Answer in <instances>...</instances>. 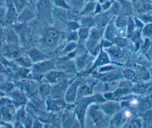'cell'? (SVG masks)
Wrapping results in <instances>:
<instances>
[{"label":"cell","instance_id":"obj_1","mask_svg":"<svg viewBox=\"0 0 152 128\" xmlns=\"http://www.w3.org/2000/svg\"><path fill=\"white\" fill-rule=\"evenodd\" d=\"M54 68V63L51 61H43L34 66L33 70L37 74H42Z\"/></svg>","mask_w":152,"mask_h":128},{"label":"cell","instance_id":"obj_2","mask_svg":"<svg viewBox=\"0 0 152 128\" xmlns=\"http://www.w3.org/2000/svg\"><path fill=\"white\" fill-rule=\"evenodd\" d=\"M39 13L46 18L50 16V1L49 0H39L37 4Z\"/></svg>","mask_w":152,"mask_h":128},{"label":"cell","instance_id":"obj_3","mask_svg":"<svg viewBox=\"0 0 152 128\" xmlns=\"http://www.w3.org/2000/svg\"><path fill=\"white\" fill-rule=\"evenodd\" d=\"M9 10L6 13L5 19L4 21V23L7 25L12 24L15 21L16 18V10L14 6H9Z\"/></svg>","mask_w":152,"mask_h":128},{"label":"cell","instance_id":"obj_4","mask_svg":"<svg viewBox=\"0 0 152 128\" xmlns=\"http://www.w3.org/2000/svg\"><path fill=\"white\" fill-rule=\"evenodd\" d=\"M29 56L31 59L34 62H39L41 60H44L47 58V56L38 50L36 49H32L29 51Z\"/></svg>","mask_w":152,"mask_h":128},{"label":"cell","instance_id":"obj_5","mask_svg":"<svg viewBox=\"0 0 152 128\" xmlns=\"http://www.w3.org/2000/svg\"><path fill=\"white\" fill-rule=\"evenodd\" d=\"M34 16V13L31 9H25L20 13V16L18 18V20L20 22H25L31 19Z\"/></svg>","mask_w":152,"mask_h":128},{"label":"cell","instance_id":"obj_6","mask_svg":"<svg viewBox=\"0 0 152 128\" xmlns=\"http://www.w3.org/2000/svg\"><path fill=\"white\" fill-rule=\"evenodd\" d=\"M66 84L64 82H62L54 87L52 89V96L54 98L60 97L66 88Z\"/></svg>","mask_w":152,"mask_h":128},{"label":"cell","instance_id":"obj_7","mask_svg":"<svg viewBox=\"0 0 152 128\" xmlns=\"http://www.w3.org/2000/svg\"><path fill=\"white\" fill-rule=\"evenodd\" d=\"M63 76V74L62 73H60L57 72H50L47 75L46 78L49 82L52 83H55L59 81Z\"/></svg>","mask_w":152,"mask_h":128},{"label":"cell","instance_id":"obj_8","mask_svg":"<svg viewBox=\"0 0 152 128\" xmlns=\"http://www.w3.org/2000/svg\"><path fill=\"white\" fill-rule=\"evenodd\" d=\"M7 54L12 57H18L20 54V50L15 45H11L9 46L6 49Z\"/></svg>","mask_w":152,"mask_h":128},{"label":"cell","instance_id":"obj_9","mask_svg":"<svg viewBox=\"0 0 152 128\" xmlns=\"http://www.w3.org/2000/svg\"><path fill=\"white\" fill-rule=\"evenodd\" d=\"M13 6L18 12H21L26 5V0H13Z\"/></svg>","mask_w":152,"mask_h":128},{"label":"cell","instance_id":"obj_10","mask_svg":"<svg viewBox=\"0 0 152 128\" xmlns=\"http://www.w3.org/2000/svg\"><path fill=\"white\" fill-rule=\"evenodd\" d=\"M12 98L14 101L18 104H23L25 102L24 96L19 91H15L12 93Z\"/></svg>","mask_w":152,"mask_h":128},{"label":"cell","instance_id":"obj_11","mask_svg":"<svg viewBox=\"0 0 152 128\" xmlns=\"http://www.w3.org/2000/svg\"><path fill=\"white\" fill-rule=\"evenodd\" d=\"M48 104V108L52 110H58L61 109V108L63 105V103L60 102V101H50Z\"/></svg>","mask_w":152,"mask_h":128},{"label":"cell","instance_id":"obj_12","mask_svg":"<svg viewBox=\"0 0 152 128\" xmlns=\"http://www.w3.org/2000/svg\"><path fill=\"white\" fill-rule=\"evenodd\" d=\"M75 92H76V86H72L70 89L69 90L67 95H66V100L67 101H72L75 96Z\"/></svg>","mask_w":152,"mask_h":128},{"label":"cell","instance_id":"obj_13","mask_svg":"<svg viewBox=\"0 0 152 128\" xmlns=\"http://www.w3.org/2000/svg\"><path fill=\"white\" fill-rule=\"evenodd\" d=\"M50 93V88L48 85L44 84L40 86L39 88V93L42 96H46Z\"/></svg>","mask_w":152,"mask_h":128},{"label":"cell","instance_id":"obj_14","mask_svg":"<svg viewBox=\"0 0 152 128\" xmlns=\"http://www.w3.org/2000/svg\"><path fill=\"white\" fill-rule=\"evenodd\" d=\"M144 124L145 127H152V113L148 112L144 116Z\"/></svg>","mask_w":152,"mask_h":128},{"label":"cell","instance_id":"obj_15","mask_svg":"<svg viewBox=\"0 0 152 128\" xmlns=\"http://www.w3.org/2000/svg\"><path fill=\"white\" fill-rule=\"evenodd\" d=\"M13 88V85L10 83H3L0 84V90L3 92H9Z\"/></svg>","mask_w":152,"mask_h":128},{"label":"cell","instance_id":"obj_16","mask_svg":"<svg viewBox=\"0 0 152 128\" xmlns=\"http://www.w3.org/2000/svg\"><path fill=\"white\" fill-rule=\"evenodd\" d=\"M43 41H44V42L46 44H47L48 46H54L55 44V43H56L55 39L52 38V37H50V36H48V35H45L44 37Z\"/></svg>","mask_w":152,"mask_h":128},{"label":"cell","instance_id":"obj_17","mask_svg":"<svg viewBox=\"0 0 152 128\" xmlns=\"http://www.w3.org/2000/svg\"><path fill=\"white\" fill-rule=\"evenodd\" d=\"M2 115L4 119L9 120L12 118V114H10V112L9 110L7 108H3L1 110Z\"/></svg>","mask_w":152,"mask_h":128},{"label":"cell","instance_id":"obj_18","mask_svg":"<svg viewBox=\"0 0 152 128\" xmlns=\"http://www.w3.org/2000/svg\"><path fill=\"white\" fill-rule=\"evenodd\" d=\"M46 33H47V35H48V36H50V37H52L54 39L57 38L58 37V32L54 29H48Z\"/></svg>","mask_w":152,"mask_h":128},{"label":"cell","instance_id":"obj_19","mask_svg":"<svg viewBox=\"0 0 152 128\" xmlns=\"http://www.w3.org/2000/svg\"><path fill=\"white\" fill-rule=\"evenodd\" d=\"M7 39L12 43H16L18 41V38L13 31H10L7 33Z\"/></svg>","mask_w":152,"mask_h":128},{"label":"cell","instance_id":"obj_20","mask_svg":"<svg viewBox=\"0 0 152 128\" xmlns=\"http://www.w3.org/2000/svg\"><path fill=\"white\" fill-rule=\"evenodd\" d=\"M6 15V13L4 9L0 7V22L4 21Z\"/></svg>","mask_w":152,"mask_h":128},{"label":"cell","instance_id":"obj_21","mask_svg":"<svg viewBox=\"0 0 152 128\" xmlns=\"http://www.w3.org/2000/svg\"><path fill=\"white\" fill-rule=\"evenodd\" d=\"M150 107V104L148 102H143L140 105V109L142 111H145Z\"/></svg>","mask_w":152,"mask_h":128},{"label":"cell","instance_id":"obj_22","mask_svg":"<svg viewBox=\"0 0 152 128\" xmlns=\"http://www.w3.org/2000/svg\"><path fill=\"white\" fill-rule=\"evenodd\" d=\"M54 1L58 6H61V7H66V8L67 7L63 0H54Z\"/></svg>","mask_w":152,"mask_h":128},{"label":"cell","instance_id":"obj_23","mask_svg":"<svg viewBox=\"0 0 152 128\" xmlns=\"http://www.w3.org/2000/svg\"><path fill=\"white\" fill-rule=\"evenodd\" d=\"M107 59L106 57V56L104 54H103L102 55H101V56L100 57L99 59L98 60L99 63H103L104 62H107Z\"/></svg>","mask_w":152,"mask_h":128},{"label":"cell","instance_id":"obj_24","mask_svg":"<svg viewBox=\"0 0 152 128\" xmlns=\"http://www.w3.org/2000/svg\"><path fill=\"white\" fill-rule=\"evenodd\" d=\"M144 33L147 35H150V34H152V25H148L144 29Z\"/></svg>","mask_w":152,"mask_h":128},{"label":"cell","instance_id":"obj_25","mask_svg":"<svg viewBox=\"0 0 152 128\" xmlns=\"http://www.w3.org/2000/svg\"><path fill=\"white\" fill-rule=\"evenodd\" d=\"M89 92V89L88 88L86 87H84L80 89V95H86V93H88Z\"/></svg>","mask_w":152,"mask_h":128},{"label":"cell","instance_id":"obj_26","mask_svg":"<svg viewBox=\"0 0 152 128\" xmlns=\"http://www.w3.org/2000/svg\"><path fill=\"white\" fill-rule=\"evenodd\" d=\"M87 35H88V31L86 29H83L80 32V35L82 38H86Z\"/></svg>","mask_w":152,"mask_h":128},{"label":"cell","instance_id":"obj_27","mask_svg":"<svg viewBox=\"0 0 152 128\" xmlns=\"http://www.w3.org/2000/svg\"><path fill=\"white\" fill-rule=\"evenodd\" d=\"M112 54L115 56H116V57H118V56H121V53L120 52V51L118 49H113L112 50Z\"/></svg>","mask_w":152,"mask_h":128},{"label":"cell","instance_id":"obj_28","mask_svg":"<svg viewBox=\"0 0 152 128\" xmlns=\"http://www.w3.org/2000/svg\"><path fill=\"white\" fill-rule=\"evenodd\" d=\"M126 24V21L124 18H120L119 19L118 21V24L119 26H123L125 25Z\"/></svg>","mask_w":152,"mask_h":128},{"label":"cell","instance_id":"obj_29","mask_svg":"<svg viewBox=\"0 0 152 128\" xmlns=\"http://www.w3.org/2000/svg\"><path fill=\"white\" fill-rule=\"evenodd\" d=\"M91 36H92V37H93V38H94V39H97V38L99 37V32H98L97 31L94 30V31H93L92 32Z\"/></svg>","mask_w":152,"mask_h":128},{"label":"cell","instance_id":"obj_30","mask_svg":"<svg viewBox=\"0 0 152 128\" xmlns=\"http://www.w3.org/2000/svg\"><path fill=\"white\" fill-rule=\"evenodd\" d=\"M92 24H93V21L91 19H87V20H86L84 21V24L86 25H88V26H90Z\"/></svg>","mask_w":152,"mask_h":128},{"label":"cell","instance_id":"obj_31","mask_svg":"<svg viewBox=\"0 0 152 128\" xmlns=\"http://www.w3.org/2000/svg\"><path fill=\"white\" fill-rule=\"evenodd\" d=\"M131 126H132V127H138L140 126V124L138 123V121H133V122H132Z\"/></svg>","mask_w":152,"mask_h":128},{"label":"cell","instance_id":"obj_32","mask_svg":"<svg viewBox=\"0 0 152 128\" xmlns=\"http://www.w3.org/2000/svg\"><path fill=\"white\" fill-rule=\"evenodd\" d=\"M113 76H114V75H108L107 76H105L103 78V79H104V80H112L115 78V77H113Z\"/></svg>","mask_w":152,"mask_h":128},{"label":"cell","instance_id":"obj_33","mask_svg":"<svg viewBox=\"0 0 152 128\" xmlns=\"http://www.w3.org/2000/svg\"><path fill=\"white\" fill-rule=\"evenodd\" d=\"M77 25V24H76L75 23H72V24H70V26L72 28H75L76 27H75V25Z\"/></svg>","mask_w":152,"mask_h":128},{"label":"cell","instance_id":"obj_34","mask_svg":"<svg viewBox=\"0 0 152 128\" xmlns=\"http://www.w3.org/2000/svg\"><path fill=\"white\" fill-rule=\"evenodd\" d=\"M125 115H126V117H129V116L131 115V113H130V112H129V111H126V112L125 113Z\"/></svg>","mask_w":152,"mask_h":128},{"label":"cell","instance_id":"obj_35","mask_svg":"<svg viewBox=\"0 0 152 128\" xmlns=\"http://www.w3.org/2000/svg\"><path fill=\"white\" fill-rule=\"evenodd\" d=\"M3 36V32H2V30L0 29V38H1Z\"/></svg>","mask_w":152,"mask_h":128},{"label":"cell","instance_id":"obj_36","mask_svg":"<svg viewBox=\"0 0 152 128\" xmlns=\"http://www.w3.org/2000/svg\"><path fill=\"white\" fill-rule=\"evenodd\" d=\"M2 4H3V0H0V7H1Z\"/></svg>","mask_w":152,"mask_h":128},{"label":"cell","instance_id":"obj_37","mask_svg":"<svg viewBox=\"0 0 152 128\" xmlns=\"http://www.w3.org/2000/svg\"><path fill=\"white\" fill-rule=\"evenodd\" d=\"M0 82H1V79H0Z\"/></svg>","mask_w":152,"mask_h":128}]
</instances>
